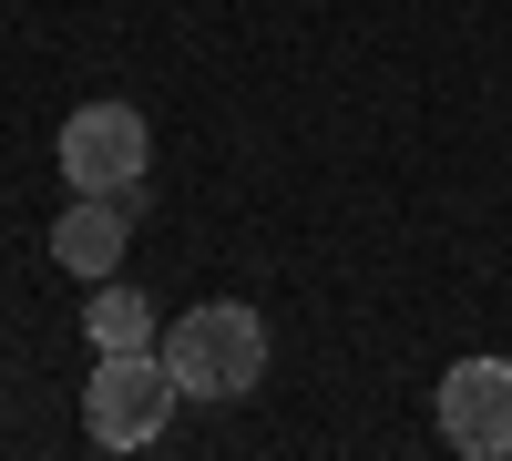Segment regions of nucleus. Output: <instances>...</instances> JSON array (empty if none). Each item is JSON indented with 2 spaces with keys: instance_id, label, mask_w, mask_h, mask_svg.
<instances>
[{
  "instance_id": "1",
  "label": "nucleus",
  "mask_w": 512,
  "mask_h": 461,
  "mask_svg": "<svg viewBox=\"0 0 512 461\" xmlns=\"http://www.w3.org/2000/svg\"><path fill=\"white\" fill-rule=\"evenodd\" d=\"M154 359L175 369L185 400H246L256 380H267V318H256L246 298H205V308H185L154 339Z\"/></svg>"
},
{
  "instance_id": "2",
  "label": "nucleus",
  "mask_w": 512,
  "mask_h": 461,
  "mask_svg": "<svg viewBox=\"0 0 512 461\" xmlns=\"http://www.w3.org/2000/svg\"><path fill=\"white\" fill-rule=\"evenodd\" d=\"M175 410V369L154 349H123V359H93V390H82V431L93 451H144Z\"/></svg>"
},
{
  "instance_id": "3",
  "label": "nucleus",
  "mask_w": 512,
  "mask_h": 461,
  "mask_svg": "<svg viewBox=\"0 0 512 461\" xmlns=\"http://www.w3.org/2000/svg\"><path fill=\"white\" fill-rule=\"evenodd\" d=\"M144 164H154V134H144L134 103H82L62 123V175H72V195H134Z\"/></svg>"
},
{
  "instance_id": "4",
  "label": "nucleus",
  "mask_w": 512,
  "mask_h": 461,
  "mask_svg": "<svg viewBox=\"0 0 512 461\" xmlns=\"http://www.w3.org/2000/svg\"><path fill=\"white\" fill-rule=\"evenodd\" d=\"M441 441L461 461H512V359H461L441 380Z\"/></svg>"
},
{
  "instance_id": "5",
  "label": "nucleus",
  "mask_w": 512,
  "mask_h": 461,
  "mask_svg": "<svg viewBox=\"0 0 512 461\" xmlns=\"http://www.w3.org/2000/svg\"><path fill=\"white\" fill-rule=\"evenodd\" d=\"M52 257L93 287V277H113V257H123V195H82L72 216L52 226Z\"/></svg>"
},
{
  "instance_id": "6",
  "label": "nucleus",
  "mask_w": 512,
  "mask_h": 461,
  "mask_svg": "<svg viewBox=\"0 0 512 461\" xmlns=\"http://www.w3.org/2000/svg\"><path fill=\"white\" fill-rule=\"evenodd\" d=\"M82 339H93V359H123V349H154V298L123 277H93V308H82Z\"/></svg>"
}]
</instances>
